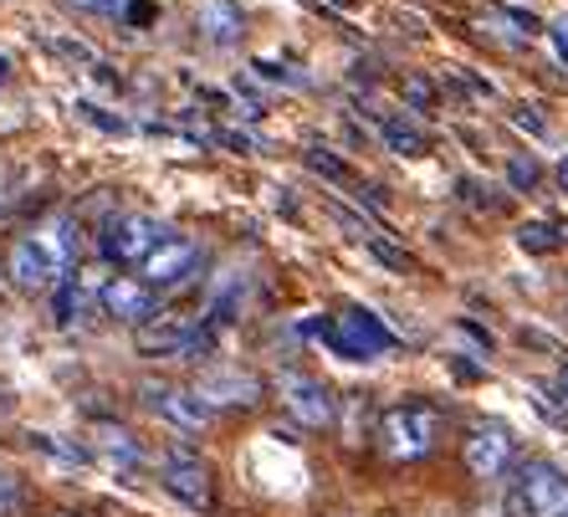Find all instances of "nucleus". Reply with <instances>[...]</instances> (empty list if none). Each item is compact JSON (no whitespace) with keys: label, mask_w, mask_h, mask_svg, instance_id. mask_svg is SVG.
I'll return each mask as SVG.
<instances>
[{"label":"nucleus","mask_w":568,"mask_h":517,"mask_svg":"<svg viewBox=\"0 0 568 517\" xmlns=\"http://www.w3.org/2000/svg\"><path fill=\"white\" fill-rule=\"evenodd\" d=\"M78 252H82V226L78 215H52L41 221L31 236H21L11 246V282L27 292H47L78 266Z\"/></svg>","instance_id":"obj_1"},{"label":"nucleus","mask_w":568,"mask_h":517,"mask_svg":"<svg viewBox=\"0 0 568 517\" xmlns=\"http://www.w3.org/2000/svg\"><path fill=\"white\" fill-rule=\"evenodd\" d=\"M379 436H384V452L395 456V462H420V456L436 452L440 415L430 405H420V399H405L395 410H384Z\"/></svg>","instance_id":"obj_2"},{"label":"nucleus","mask_w":568,"mask_h":517,"mask_svg":"<svg viewBox=\"0 0 568 517\" xmlns=\"http://www.w3.org/2000/svg\"><path fill=\"white\" fill-rule=\"evenodd\" d=\"M313 333L344 358H384L395 348V333L384 328L379 313H369V307H348V313H338V323H317Z\"/></svg>","instance_id":"obj_3"},{"label":"nucleus","mask_w":568,"mask_h":517,"mask_svg":"<svg viewBox=\"0 0 568 517\" xmlns=\"http://www.w3.org/2000/svg\"><path fill=\"white\" fill-rule=\"evenodd\" d=\"M215 348L211 318H149L139 328V354L149 358H205Z\"/></svg>","instance_id":"obj_4"},{"label":"nucleus","mask_w":568,"mask_h":517,"mask_svg":"<svg viewBox=\"0 0 568 517\" xmlns=\"http://www.w3.org/2000/svg\"><path fill=\"white\" fill-rule=\"evenodd\" d=\"M164 236H170V226H164V221H154V215H144V211H119V215H108V221H103L98 246H103L108 262L139 266Z\"/></svg>","instance_id":"obj_5"},{"label":"nucleus","mask_w":568,"mask_h":517,"mask_svg":"<svg viewBox=\"0 0 568 517\" xmlns=\"http://www.w3.org/2000/svg\"><path fill=\"white\" fill-rule=\"evenodd\" d=\"M159 481L180 507H195V513H211L215 487H211V466L200 462L190 446H170L159 456Z\"/></svg>","instance_id":"obj_6"},{"label":"nucleus","mask_w":568,"mask_h":517,"mask_svg":"<svg viewBox=\"0 0 568 517\" xmlns=\"http://www.w3.org/2000/svg\"><path fill=\"white\" fill-rule=\"evenodd\" d=\"M277 395L292 410V420L307 425V430H328V425H338V399H333V389L323 385V379H313V374L282 369L277 374Z\"/></svg>","instance_id":"obj_7"},{"label":"nucleus","mask_w":568,"mask_h":517,"mask_svg":"<svg viewBox=\"0 0 568 517\" xmlns=\"http://www.w3.org/2000/svg\"><path fill=\"white\" fill-rule=\"evenodd\" d=\"M139 395H144V410H149V415H159L164 425H174L180 436H200V430L211 425V415H215V405H205V399H200V389L144 385Z\"/></svg>","instance_id":"obj_8"},{"label":"nucleus","mask_w":568,"mask_h":517,"mask_svg":"<svg viewBox=\"0 0 568 517\" xmlns=\"http://www.w3.org/2000/svg\"><path fill=\"white\" fill-rule=\"evenodd\" d=\"M200 266H205V252H200V241H190V236H164L154 252L139 262V272H144L149 287H185V282L195 277Z\"/></svg>","instance_id":"obj_9"},{"label":"nucleus","mask_w":568,"mask_h":517,"mask_svg":"<svg viewBox=\"0 0 568 517\" xmlns=\"http://www.w3.org/2000/svg\"><path fill=\"white\" fill-rule=\"evenodd\" d=\"M517 491H523V507H528L532 517H568V477L564 472H554L548 462L523 466Z\"/></svg>","instance_id":"obj_10"},{"label":"nucleus","mask_w":568,"mask_h":517,"mask_svg":"<svg viewBox=\"0 0 568 517\" xmlns=\"http://www.w3.org/2000/svg\"><path fill=\"white\" fill-rule=\"evenodd\" d=\"M98 303H103L108 318L133 323V328H144V323L159 313V297H154V287H149L144 277H108Z\"/></svg>","instance_id":"obj_11"},{"label":"nucleus","mask_w":568,"mask_h":517,"mask_svg":"<svg viewBox=\"0 0 568 517\" xmlns=\"http://www.w3.org/2000/svg\"><path fill=\"white\" fill-rule=\"evenodd\" d=\"M462 456H466V472H471V477L497 481L507 466H513V436H507L503 425H481V430L466 436Z\"/></svg>","instance_id":"obj_12"},{"label":"nucleus","mask_w":568,"mask_h":517,"mask_svg":"<svg viewBox=\"0 0 568 517\" xmlns=\"http://www.w3.org/2000/svg\"><path fill=\"white\" fill-rule=\"evenodd\" d=\"M195 389L205 405H256V399H262V379H256L252 369H236V364L205 369Z\"/></svg>","instance_id":"obj_13"},{"label":"nucleus","mask_w":568,"mask_h":517,"mask_svg":"<svg viewBox=\"0 0 568 517\" xmlns=\"http://www.w3.org/2000/svg\"><path fill=\"white\" fill-rule=\"evenodd\" d=\"M190 21L211 47H236L246 37V16L236 0H190Z\"/></svg>","instance_id":"obj_14"},{"label":"nucleus","mask_w":568,"mask_h":517,"mask_svg":"<svg viewBox=\"0 0 568 517\" xmlns=\"http://www.w3.org/2000/svg\"><path fill=\"white\" fill-rule=\"evenodd\" d=\"M246 292H252V272H246V266H225V272H215V282H211V303H205L211 323L236 318L241 307H246Z\"/></svg>","instance_id":"obj_15"},{"label":"nucleus","mask_w":568,"mask_h":517,"mask_svg":"<svg viewBox=\"0 0 568 517\" xmlns=\"http://www.w3.org/2000/svg\"><path fill=\"white\" fill-rule=\"evenodd\" d=\"M98 456H103L108 466H119V472H139V466L149 462L144 446H139V436H129L123 425H98Z\"/></svg>","instance_id":"obj_16"},{"label":"nucleus","mask_w":568,"mask_h":517,"mask_svg":"<svg viewBox=\"0 0 568 517\" xmlns=\"http://www.w3.org/2000/svg\"><path fill=\"white\" fill-rule=\"evenodd\" d=\"M379 139L395 149V154H405V160H410V154H425V133L415 129L410 119H399V113H379Z\"/></svg>","instance_id":"obj_17"},{"label":"nucleus","mask_w":568,"mask_h":517,"mask_svg":"<svg viewBox=\"0 0 568 517\" xmlns=\"http://www.w3.org/2000/svg\"><path fill=\"white\" fill-rule=\"evenodd\" d=\"M27 446L31 452H41V456H52V462H62V466H88L93 462L82 446H72V440H62V436H47V430H31Z\"/></svg>","instance_id":"obj_18"},{"label":"nucleus","mask_w":568,"mask_h":517,"mask_svg":"<svg viewBox=\"0 0 568 517\" xmlns=\"http://www.w3.org/2000/svg\"><path fill=\"white\" fill-rule=\"evenodd\" d=\"M517 241H523V252H538V256H548V252H558V246H564V236H558L548 221H528V226L517 231Z\"/></svg>","instance_id":"obj_19"},{"label":"nucleus","mask_w":568,"mask_h":517,"mask_svg":"<svg viewBox=\"0 0 568 517\" xmlns=\"http://www.w3.org/2000/svg\"><path fill=\"white\" fill-rule=\"evenodd\" d=\"M307 170L333 180V185H354V170H348L338 154H328V149H307Z\"/></svg>","instance_id":"obj_20"},{"label":"nucleus","mask_w":568,"mask_h":517,"mask_svg":"<svg viewBox=\"0 0 568 517\" xmlns=\"http://www.w3.org/2000/svg\"><path fill=\"white\" fill-rule=\"evenodd\" d=\"M27 507V487L11 477V472H0V517H16Z\"/></svg>","instance_id":"obj_21"},{"label":"nucleus","mask_w":568,"mask_h":517,"mask_svg":"<svg viewBox=\"0 0 568 517\" xmlns=\"http://www.w3.org/2000/svg\"><path fill=\"white\" fill-rule=\"evenodd\" d=\"M47 52L67 57V62H82V67H93V62H98L93 47H82V41H72V37H47Z\"/></svg>","instance_id":"obj_22"},{"label":"nucleus","mask_w":568,"mask_h":517,"mask_svg":"<svg viewBox=\"0 0 568 517\" xmlns=\"http://www.w3.org/2000/svg\"><path fill=\"white\" fill-rule=\"evenodd\" d=\"M364 246H369V256H379V262L389 266V272H410V256L399 252V246H389V241L369 236V241H364Z\"/></svg>","instance_id":"obj_23"},{"label":"nucleus","mask_w":568,"mask_h":517,"mask_svg":"<svg viewBox=\"0 0 568 517\" xmlns=\"http://www.w3.org/2000/svg\"><path fill=\"white\" fill-rule=\"evenodd\" d=\"M405 103H410L415 113H430V108H436V88L425 78H405Z\"/></svg>","instance_id":"obj_24"},{"label":"nucleus","mask_w":568,"mask_h":517,"mask_svg":"<svg viewBox=\"0 0 568 517\" xmlns=\"http://www.w3.org/2000/svg\"><path fill=\"white\" fill-rule=\"evenodd\" d=\"M78 113H82L88 123H93V129H103V133H129V123H123L119 113H103L98 103H78Z\"/></svg>","instance_id":"obj_25"},{"label":"nucleus","mask_w":568,"mask_h":517,"mask_svg":"<svg viewBox=\"0 0 568 517\" xmlns=\"http://www.w3.org/2000/svg\"><path fill=\"white\" fill-rule=\"evenodd\" d=\"M538 160H513V164H507V185H513V190H532V185H538Z\"/></svg>","instance_id":"obj_26"},{"label":"nucleus","mask_w":568,"mask_h":517,"mask_svg":"<svg viewBox=\"0 0 568 517\" xmlns=\"http://www.w3.org/2000/svg\"><path fill=\"white\" fill-rule=\"evenodd\" d=\"M462 200H471V205H481V211H507V200L487 195V185H476V180H462Z\"/></svg>","instance_id":"obj_27"},{"label":"nucleus","mask_w":568,"mask_h":517,"mask_svg":"<svg viewBox=\"0 0 568 517\" xmlns=\"http://www.w3.org/2000/svg\"><path fill=\"white\" fill-rule=\"evenodd\" d=\"M67 6L82 16H123L129 11V0H67Z\"/></svg>","instance_id":"obj_28"},{"label":"nucleus","mask_w":568,"mask_h":517,"mask_svg":"<svg viewBox=\"0 0 568 517\" xmlns=\"http://www.w3.org/2000/svg\"><path fill=\"white\" fill-rule=\"evenodd\" d=\"M548 41H554V57H558V62H568V16L548 21Z\"/></svg>","instance_id":"obj_29"},{"label":"nucleus","mask_w":568,"mask_h":517,"mask_svg":"<svg viewBox=\"0 0 568 517\" xmlns=\"http://www.w3.org/2000/svg\"><path fill=\"white\" fill-rule=\"evenodd\" d=\"M513 123H517V129H528V133H538V139H542V133H548V129H542V119H538V113H513Z\"/></svg>","instance_id":"obj_30"},{"label":"nucleus","mask_w":568,"mask_h":517,"mask_svg":"<svg viewBox=\"0 0 568 517\" xmlns=\"http://www.w3.org/2000/svg\"><path fill=\"white\" fill-rule=\"evenodd\" d=\"M450 364H456V374H462V379H481V364H471V358H450Z\"/></svg>","instance_id":"obj_31"},{"label":"nucleus","mask_w":568,"mask_h":517,"mask_svg":"<svg viewBox=\"0 0 568 517\" xmlns=\"http://www.w3.org/2000/svg\"><path fill=\"white\" fill-rule=\"evenodd\" d=\"M558 399H564V410H568V364L558 369Z\"/></svg>","instance_id":"obj_32"},{"label":"nucleus","mask_w":568,"mask_h":517,"mask_svg":"<svg viewBox=\"0 0 568 517\" xmlns=\"http://www.w3.org/2000/svg\"><path fill=\"white\" fill-rule=\"evenodd\" d=\"M554 174H558V185H564V190H568V160H564V164H558V170H554Z\"/></svg>","instance_id":"obj_33"},{"label":"nucleus","mask_w":568,"mask_h":517,"mask_svg":"<svg viewBox=\"0 0 568 517\" xmlns=\"http://www.w3.org/2000/svg\"><path fill=\"white\" fill-rule=\"evenodd\" d=\"M333 6H338V11H354V0H333Z\"/></svg>","instance_id":"obj_34"},{"label":"nucleus","mask_w":568,"mask_h":517,"mask_svg":"<svg viewBox=\"0 0 568 517\" xmlns=\"http://www.w3.org/2000/svg\"><path fill=\"white\" fill-rule=\"evenodd\" d=\"M6 72H11V62H6V57H0V82H6Z\"/></svg>","instance_id":"obj_35"},{"label":"nucleus","mask_w":568,"mask_h":517,"mask_svg":"<svg viewBox=\"0 0 568 517\" xmlns=\"http://www.w3.org/2000/svg\"><path fill=\"white\" fill-rule=\"evenodd\" d=\"M52 517H82V513H52Z\"/></svg>","instance_id":"obj_36"}]
</instances>
